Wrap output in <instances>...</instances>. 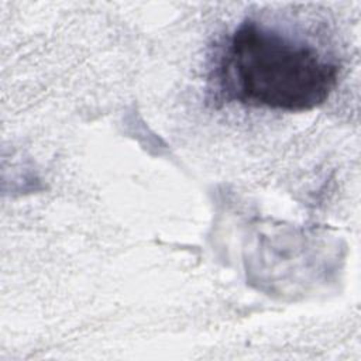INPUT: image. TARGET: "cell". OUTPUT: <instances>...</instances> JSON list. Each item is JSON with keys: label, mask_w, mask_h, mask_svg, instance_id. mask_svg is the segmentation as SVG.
Here are the masks:
<instances>
[{"label": "cell", "mask_w": 361, "mask_h": 361, "mask_svg": "<svg viewBox=\"0 0 361 361\" xmlns=\"http://www.w3.org/2000/svg\"><path fill=\"white\" fill-rule=\"evenodd\" d=\"M338 72L314 47L248 18L227 38L214 76L227 102L306 111L329 99Z\"/></svg>", "instance_id": "obj_1"}]
</instances>
